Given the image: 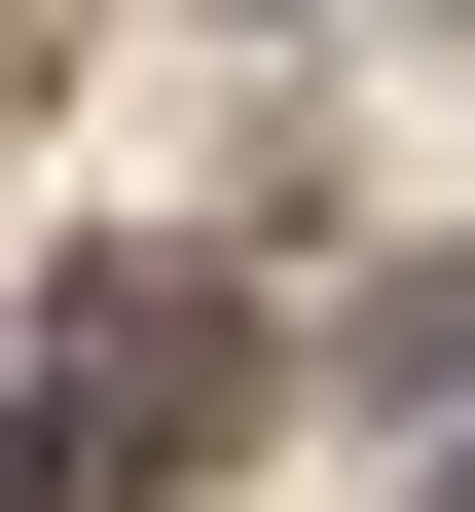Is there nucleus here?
Returning <instances> with one entry per match:
<instances>
[{
  "label": "nucleus",
  "mask_w": 475,
  "mask_h": 512,
  "mask_svg": "<svg viewBox=\"0 0 475 512\" xmlns=\"http://www.w3.org/2000/svg\"><path fill=\"white\" fill-rule=\"evenodd\" d=\"M220 403H256V330L183 293V256H110V330H74V403H37V439H74V476H183Z\"/></svg>",
  "instance_id": "obj_1"
},
{
  "label": "nucleus",
  "mask_w": 475,
  "mask_h": 512,
  "mask_svg": "<svg viewBox=\"0 0 475 512\" xmlns=\"http://www.w3.org/2000/svg\"><path fill=\"white\" fill-rule=\"evenodd\" d=\"M366 366H402V403H475V256H402V293H366Z\"/></svg>",
  "instance_id": "obj_2"
},
{
  "label": "nucleus",
  "mask_w": 475,
  "mask_h": 512,
  "mask_svg": "<svg viewBox=\"0 0 475 512\" xmlns=\"http://www.w3.org/2000/svg\"><path fill=\"white\" fill-rule=\"evenodd\" d=\"M0 512H37V439H0Z\"/></svg>",
  "instance_id": "obj_3"
},
{
  "label": "nucleus",
  "mask_w": 475,
  "mask_h": 512,
  "mask_svg": "<svg viewBox=\"0 0 475 512\" xmlns=\"http://www.w3.org/2000/svg\"><path fill=\"white\" fill-rule=\"evenodd\" d=\"M439 512H475V476H439Z\"/></svg>",
  "instance_id": "obj_4"
}]
</instances>
